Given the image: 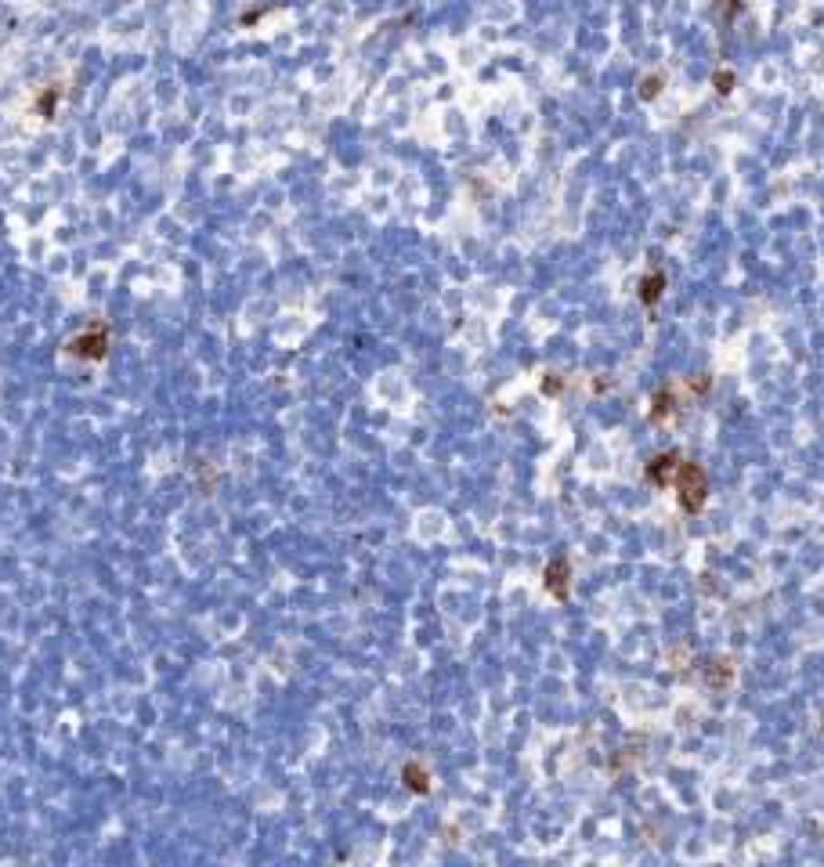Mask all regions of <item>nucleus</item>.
<instances>
[{"label":"nucleus","mask_w":824,"mask_h":867,"mask_svg":"<svg viewBox=\"0 0 824 867\" xmlns=\"http://www.w3.org/2000/svg\"><path fill=\"white\" fill-rule=\"evenodd\" d=\"M549 590H554L557 597H564V593H568V590H564V564H561V561H557L554 568H549Z\"/></svg>","instance_id":"obj_3"},{"label":"nucleus","mask_w":824,"mask_h":867,"mask_svg":"<svg viewBox=\"0 0 824 867\" xmlns=\"http://www.w3.org/2000/svg\"><path fill=\"white\" fill-rule=\"evenodd\" d=\"M673 488H676V499H680V506L687 513H698L701 506H705V499H709V477H705V470H701L698 462H687V459H680Z\"/></svg>","instance_id":"obj_1"},{"label":"nucleus","mask_w":824,"mask_h":867,"mask_svg":"<svg viewBox=\"0 0 824 867\" xmlns=\"http://www.w3.org/2000/svg\"><path fill=\"white\" fill-rule=\"evenodd\" d=\"M676 467H680V455H676V452H665V455L651 459L647 481H655L658 488H669V484H673V477H676Z\"/></svg>","instance_id":"obj_2"}]
</instances>
